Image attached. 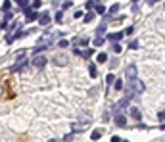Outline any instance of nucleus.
<instances>
[{
	"instance_id": "obj_1",
	"label": "nucleus",
	"mask_w": 165,
	"mask_h": 142,
	"mask_svg": "<svg viewBox=\"0 0 165 142\" xmlns=\"http://www.w3.org/2000/svg\"><path fill=\"white\" fill-rule=\"evenodd\" d=\"M46 62H48V58H46V56H42V54L33 58V65H35V67H38V69H42V67L46 65Z\"/></svg>"
},
{
	"instance_id": "obj_2",
	"label": "nucleus",
	"mask_w": 165,
	"mask_h": 142,
	"mask_svg": "<svg viewBox=\"0 0 165 142\" xmlns=\"http://www.w3.org/2000/svg\"><path fill=\"white\" fill-rule=\"evenodd\" d=\"M50 19H52V17H50V13H48V12L38 13V23H40L42 27H46V25H48V23H50Z\"/></svg>"
},
{
	"instance_id": "obj_3",
	"label": "nucleus",
	"mask_w": 165,
	"mask_h": 142,
	"mask_svg": "<svg viewBox=\"0 0 165 142\" xmlns=\"http://www.w3.org/2000/svg\"><path fill=\"white\" fill-rule=\"evenodd\" d=\"M127 79L131 81V84L136 81V67H134V65H129L127 67Z\"/></svg>"
},
{
	"instance_id": "obj_4",
	"label": "nucleus",
	"mask_w": 165,
	"mask_h": 142,
	"mask_svg": "<svg viewBox=\"0 0 165 142\" xmlns=\"http://www.w3.org/2000/svg\"><path fill=\"white\" fill-rule=\"evenodd\" d=\"M67 56L65 54H60V56H54V64L56 65H67Z\"/></svg>"
},
{
	"instance_id": "obj_5",
	"label": "nucleus",
	"mask_w": 165,
	"mask_h": 142,
	"mask_svg": "<svg viewBox=\"0 0 165 142\" xmlns=\"http://www.w3.org/2000/svg\"><path fill=\"white\" fill-rule=\"evenodd\" d=\"M25 21L29 23V21H35V19H38V13L37 12H33V10H25Z\"/></svg>"
},
{
	"instance_id": "obj_6",
	"label": "nucleus",
	"mask_w": 165,
	"mask_h": 142,
	"mask_svg": "<svg viewBox=\"0 0 165 142\" xmlns=\"http://www.w3.org/2000/svg\"><path fill=\"white\" fill-rule=\"evenodd\" d=\"M131 115H133L134 121H140V119H142V115H140V110L136 108V106H133V108H131Z\"/></svg>"
},
{
	"instance_id": "obj_7",
	"label": "nucleus",
	"mask_w": 165,
	"mask_h": 142,
	"mask_svg": "<svg viewBox=\"0 0 165 142\" xmlns=\"http://www.w3.org/2000/svg\"><path fill=\"white\" fill-rule=\"evenodd\" d=\"M127 104H129V96H125L123 100H121V102L115 104V111H121L123 108H125V106H127Z\"/></svg>"
},
{
	"instance_id": "obj_8",
	"label": "nucleus",
	"mask_w": 165,
	"mask_h": 142,
	"mask_svg": "<svg viewBox=\"0 0 165 142\" xmlns=\"http://www.w3.org/2000/svg\"><path fill=\"white\" fill-rule=\"evenodd\" d=\"M134 90H136V94H142V92H144V83L136 79V81H134Z\"/></svg>"
},
{
	"instance_id": "obj_9",
	"label": "nucleus",
	"mask_w": 165,
	"mask_h": 142,
	"mask_svg": "<svg viewBox=\"0 0 165 142\" xmlns=\"http://www.w3.org/2000/svg\"><path fill=\"white\" fill-rule=\"evenodd\" d=\"M115 125L117 127H127V119L123 115H115Z\"/></svg>"
},
{
	"instance_id": "obj_10",
	"label": "nucleus",
	"mask_w": 165,
	"mask_h": 142,
	"mask_svg": "<svg viewBox=\"0 0 165 142\" xmlns=\"http://www.w3.org/2000/svg\"><path fill=\"white\" fill-rule=\"evenodd\" d=\"M96 62H98V64H106V62H108V54H106V52H100V54L96 56Z\"/></svg>"
},
{
	"instance_id": "obj_11",
	"label": "nucleus",
	"mask_w": 165,
	"mask_h": 142,
	"mask_svg": "<svg viewBox=\"0 0 165 142\" xmlns=\"http://www.w3.org/2000/svg\"><path fill=\"white\" fill-rule=\"evenodd\" d=\"M90 138H92V140L102 138V129H94V131H92V135H90Z\"/></svg>"
},
{
	"instance_id": "obj_12",
	"label": "nucleus",
	"mask_w": 165,
	"mask_h": 142,
	"mask_svg": "<svg viewBox=\"0 0 165 142\" xmlns=\"http://www.w3.org/2000/svg\"><path fill=\"white\" fill-rule=\"evenodd\" d=\"M123 35H125V33H111V35H108V39L109 40H119Z\"/></svg>"
},
{
	"instance_id": "obj_13",
	"label": "nucleus",
	"mask_w": 165,
	"mask_h": 142,
	"mask_svg": "<svg viewBox=\"0 0 165 142\" xmlns=\"http://www.w3.org/2000/svg\"><path fill=\"white\" fill-rule=\"evenodd\" d=\"M94 10H96V13H100V15H102V13H106V6H104V4H96Z\"/></svg>"
},
{
	"instance_id": "obj_14",
	"label": "nucleus",
	"mask_w": 165,
	"mask_h": 142,
	"mask_svg": "<svg viewBox=\"0 0 165 142\" xmlns=\"http://www.w3.org/2000/svg\"><path fill=\"white\" fill-rule=\"evenodd\" d=\"M87 42H89V40H85V39H75V40H73L75 48H77V46H87Z\"/></svg>"
},
{
	"instance_id": "obj_15",
	"label": "nucleus",
	"mask_w": 165,
	"mask_h": 142,
	"mask_svg": "<svg viewBox=\"0 0 165 142\" xmlns=\"http://www.w3.org/2000/svg\"><path fill=\"white\" fill-rule=\"evenodd\" d=\"M104 33H106V25H100L96 29V37H102V39H104Z\"/></svg>"
},
{
	"instance_id": "obj_16",
	"label": "nucleus",
	"mask_w": 165,
	"mask_h": 142,
	"mask_svg": "<svg viewBox=\"0 0 165 142\" xmlns=\"http://www.w3.org/2000/svg\"><path fill=\"white\" fill-rule=\"evenodd\" d=\"M89 73H90V77H96V75H98V71H96V65H94V64L89 65Z\"/></svg>"
},
{
	"instance_id": "obj_17",
	"label": "nucleus",
	"mask_w": 165,
	"mask_h": 142,
	"mask_svg": "<svg viewBox=\"0 0 165 142\" xmlns=\"http://www.w3.org/2000/svg\"><path fill=\"white\" fill-rule=\"evenodd\" d=\"M106 83H108V84L115 83V75H113V73H108V75H106Z\"/></svg>"
},
{
	"instance_id": "obj_18",
	"label": "nucleus",
	"mask_w": 165,
	"mask_h": 142,
	"mask_svg": "<svg viewBox=\"0 0 165 142\" xmlns=\"http://www.w3.org/2000/svg\"><path fill=\"white\" fill-rule=\"evenodd\" d=\"M29 8H33V12H35L37 8H40V0H33V2H29Z\"/></svg>"
},
{
	"instance_id": "obj_19",
	"label": "nucleus",
	"mask_w": 165,
	"mask_h": 142,
	"mask_svg": "<svg viewBox=\"0 0 165 142\" xmlns=\"http://www.w3.org/2000/svg\"><path fill=\"white\" fill-rule=\"evenodd\" d=\"M113 88H115V90H121V88H123V81H121V79H115Z\"/></svg>"
},
{
	"instance_id": "obj_20",
	"label": "nucleus",
	"mask_w": 165,
	"mask_h": 142,
	"mask_svg": "<svg viewBox=\"0 0 165 142\" xmlns=\"http://www.w3.org/2000/svg\"><path fill=\"white\" fill-rule=\"evenodd\" d=\"M117 10H119V4H113V6L109 8V12H108V15H113V13H117Z\"/></svg>"
},
{
	"instance_id": "obj_21",
	"label": "nucleus",
	"mask_w": 165,
	"mask_h": 142,
	"mask_svg": "<svg viewBox=\"0 0 165 142\" xmlns=\"http://www.w3.org/2000/svg\"><path fill=\"white\" fill-rule=\"evenodd\" d=\"M92 19H94V13H92V12H89L87 15H85V23H90Z\"/></svg>"
},
{
	"instance_id": "obj_22",
	"label": "nucleus",
	"mask_w": 165,
	"mask_h": 142,
	"mask_svg": "<svg viewBox=\"0 0 165 142\" xmlns=\"http://www.w3.org/2000/svg\"><path fill=\"white\" fill-rule=\"evenodd\" d=\"M92 44H94V46H102V44H104V39H102V37H96Z\"/></svg>"
},
{
	"instance_id": "obj_23",
	"label": "nucleus",
	"mask_w": 165,
	"mask_h": 142,
	"mask_svg": "<svg viewBox=\"0 0 165 142\" xmlns=\"http://www.w3.org/2000/svg\"><path fill=\"white\" fill-rule=\"evenodd\" d=\"M129 48H131V50H136V48H138V40H133V42L129 44Z\"/></svg>"
},
{
	"instance_id": "obj_24",
	"label": "nucleus",
	"mask_w": 165,
	"mask_h": 142,
	"mask_svg": "<svg viewBox=\"0 0 165 142\" xmlns=\"http://www.w3.org/2000/svg\"><path fill=\"white\" fill-rule=\"evenodd\" d=\"M58 46H60V48H65V46H69V42H67V40H60Z\"/></svg>"
},
{
	"instance_id": "obj_25",
	"label": "nucleus",
	"mask_w": 165,
	"mask_h": 142,
	"mask_svg": "<svg viewBox=\"0 0 165 142\" xmlns=\"http://www.w3.org/2000/svg\"><path fill=\"white\" fill-rule=\"evenodd\" d=\"M121 50H123V48H121L119 44H113V52L115 54H121Z\"/></svg>"
},
{
	"instance_id": "obj_26",
	"label": "nucleus",
	"mask_w": 165,
	"mask_h": 142,
	"mask_svg": "<svg viewBox=\"0 0 165 142\" xmlns=\"http://www.w3.org/2000/svg\"><path fill=\"white\" fill-rule=\"evenodd\" d=\"M71 6H73V2H64V4H62L64 10H67V8H71Z\"/></svg>"
},
{
	"instance_id": "obj_27",
	"label": "nucleus",
	"mask_w": 165,
	"mask_h": 142,
	"mask_svg": "<svg viewBox=\"0 0 165 142\" xmlns=\"http://www.w3.org/2000/svg\"><path fill=\"white\" fill-rule=\"evenodd\" d=\"M62 19H64V15H62V12H58V13H56V21H58V23H60V21H62Z\"/></svg>"
},
{
	"instance_id": "obj_28",
	"label": "nucleus",
	"mask_w": 165,
	"mask_h": 142,
	"mask_svg": "<svg viewBox=\"0 0 165 142\" xmlns=\"http://www.w3.org/2000/svg\"><path fill=\"white\" fill-rule=\"evenodd\" d=\"M2 8H4V10H10V8H12V4H10V2H4V4H2Z\"/></svg>"
},
{
	"instance_id": "obj_29",
	"label": "nucleus",
	"mask_w": 165,
	"mask_h": 142,
	"mask_svg": "<svg viewBox=\"0 0 165 142\" xmlns=\"http://www.w3.org/2000/svg\"><path fill=\"white\" fill-rule=\"evenodd\" d=\"M133 31H134V27H129V29H125V35H133Z\"/></svg>"
},
{
	"instance_id": "obj_30",
	"label": "nucleus",
	"mask_w": 165,
	"mask_h": 142,
	"mask_svg": "<svg viewBox=\"0 0 165 142\" xmlns=\"http://www.w3.org/2000/svg\"><path fill=\"white\" fill-rule=\"evenodd\" d=\"M71 138H73V135H65V136H64L65 142H71Z\"/></svg>"
},
{
	"instance_id": "obj_31",
	"label": "nucleus",
	"mask_w": 165,
	"mask_h": 142,
	"mask_svg": "<svg viewBox=\"0 0 165 142\" xmlns=\"http://www.w3.org/2000/svg\"><path fill=\"white\" fill-rule=\"evenodd\" d=\"M158 117L161 119V121H163V119H165V111H159V113H158Z\"/></svg>"
},
{
	"instance_id": "obj_32",
	"label": "nucleus",
	"mask_w": 165,
	"mask_h": 142,
	"mask_svg": "<svg viewBox=\"0 0 165 142\" xmlns=\"http://www.w3.org/2000/svg\"><path fill=\"white\" fill-rule=\"evenodd\" d=\"M111 142H121V138L119 136H111Z\"/></svg>"
},
{
	"instance_id": "obj_33",
	"label": "nucleus",
	"mask_w": 165,
	"mask_h": 142,
	"mask_svg": "<svg viewBox=\"0 0 165 142\" xmlns=\"http://www.w3.org/2000/svg\"><path fill=\"white\" fill-rule=\"evenodd\" d=\"M161 131H165V123H161Z\"/></svg>"
},
{
	"instance_id": "obj_34",
	"label": "nucleus",
	"mask_w": 165,
	"mask_h": 142,
	"mask_svg": "<svg viewBox=\"0 0 165 142\" xmlns=\"http://www.w3.org/2000/svg\"><path fill=\"white\" fill-rule=\"evenodd\" d=\"M48 142H60V140H56V138H52V140H48Z\"/></svg>"
},
{
	"instance_id": "obj_35",
	"label": "nucleus",
	"mask_w": 165,
	"mask_h": 142,
	"mask_svg": "<svg viewBox=\"0 0 165 142\" xmlns=\"http://www.w3.org/2000/svg\"><path fill=\"white\" fill-rule=\"evenodd\" d=\"M121 142H129V140H121Z\"/></svg>"
},
{
	"instance_id": "obj_36",
	"label": "nucleus",
	"mask_w": 165,
	"mask_h": 142,
	"mask_svg": "<svg viewBox=\"0 0 165 142\" xmlns=\"http://www.w3.org/2000/svg\"><path fill=\"white\" fill-rule=\"evenodd\" d=\"M163 6H165V4H163Z\"/></svg>"
}]
</instances>
